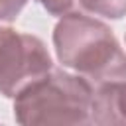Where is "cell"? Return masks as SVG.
<instances>
[{"mask_svg": "<svg viewBox=\"0 0 126 126\" xmlns=\"http://www.w3.org/2000/svg\"><path fill=\"white\" fill-rule=\"evenodd\" d=\"M91 122L100 126H126V77L96 85L91 102Z\"/></svg>", "mask_w": 126, "mask_h": 126, "instance_id": "obj_4", "label": "cell"}, {"mask_svg": "<svg viewBox=\"0 0 126 126\" xmlns=\"http://www.w3.org/2000/svg\"><path fill=\"white\" fill-rule=\"evenodd\" d=\"M28 0H0V22H14Z\"/></svg>", "mask_w": 126, "mask_h": 126, "instance_id": "obj_6", "label": "cell"}, {"mask_svg": "<svg viewBox=\"0 0 126 126\" xmlns=\"http://www.w3.org/2000/svg\"><path fill=\"white\" fill-rule=\"evenodd\" d=\"M51 16H65L69 12H73L75 8V0H37Z\"/></svg>", "mask_w": 126, "mask_h": 126, "instance_id": "obj_7", "label": "cell"}, {"mask_svg": "<svg viewBox=\"0 0 126 126\" xmlns=\"http://www.w3.org/2000/svg\"><path fill=\"white\" fill-rule=\"evenodd\" d=\"M53 47L63 67L75 69L94 85L126 77V53L112 30L83 12L61 16L53 30Z\"/></svg>", "mask_w": 126, "mask_h": 126, "instance_id": "obj_1", "label": "cell"}, {"mask_svg": "<svg viewBox=\"0 0 126 126\" xmlns=\"http://www.w3.org/2000/svg\"><path fill=\"white\" fill-rule=\"evenodd\" d=\"M75 4L93 16H102L110 20H120L126 16V0H75Z\"/></svg>", "mask_w": 126, "mask_h": 126, "instance_id": "obj_5", "label": "cell"}, {"mask_svg": "<svg viewBox=\"0 0 126 126\" xmlns=\"http://www.w3.org/2000/svg\"><path fill=\"white\" fill-rule=\"evenodd\" d=\"M51 69V55L39 37L0 26V94L14 98Z\"/></svg>", "mask_w": 126, "mask_h": 126, "instance_id": "obj_3", "label": "cell"}, {"mask_svg": "<svg viewBox=\"0 0 126 126\" xmlns=\"http://www.w3.org/2000/svg\"><path fill=\"white\" fill-rule=\"evenodd\" d=\"M93 85L83 75L51 69L14 96V118L24 126H75L91 122Z\"/></svg>", "mask_w": 126, "mask_h": 126, "instance_id": "obj_2", "label": "cell"}]
</instances>
